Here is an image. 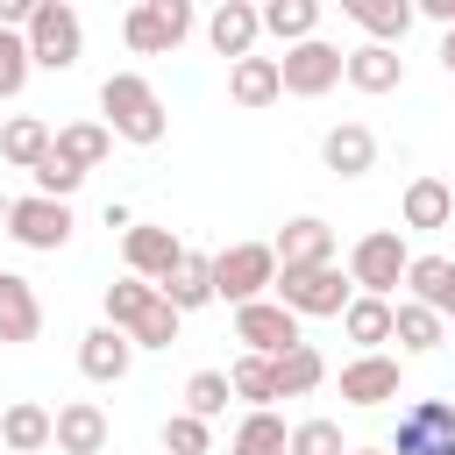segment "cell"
<instances>
[{"label":"cell","mask_w":455,"mask_h":455,"mask_svg":"<svg viewBox=\"0 0 455 455\" xmlns=\"http://www.w3.org/2000/svg\"><path fill=\"white\" fill-rule=\"evenodd\" d=\"M178 320H185V313H171V299H164L156 284H142V277L107 284V327H121L135 348H171V341H178Z\"/></svg>","instance_id":"obj_1"},{"label":"cell","mask_w":455,"mask_h":455,"mask_svg":"<svg viewBox=\"0 0 455 455\" xmlns=\"http://www.w3.org/2000/svg\"><path fill=\"white\" fill-rule=\"evenodd\" d=\"M100 114H107V135H121V142H164V128H171L164 100L142 71H114L100 85Z\"/></svg>","instance_id":"obj_2"},{"label":"cell","mask_w":455,"mask_h":455,"mask_svg":"<svg viewBox=\"0 0 455 455\" xmlns=\"http://www.w3.org/2000/svg\"><path fill=\"white\" fill-rule=\"evenodd\" d=\"M412 270V249H405V228H370L355 249H348V284L363 299H391Z\"/></svg>","instance_id":"obj_3"},{"label":"cell","mask_w":455,"mask_h":455,"mask_svg":"<svg viewBox=\"0 0 455 455\" xmlns=\"http://www.w3.org/2000/svg\"><path fill=\"white\" fill-rule=\"evenodd\" d=\"M277 306L284 313H299V320H341L348 313V299H355V284L341 277V263H313V270H277Z\"/></svg>","instance_id":"obj_4"},{"label":"cell","mask_w":455,"mask_h":455,"mask_svg":"<svg viewBox=\"0 0 455 455\" xmlns=\"http://www.w3.org/2000/svg\"><path fill=\"white\" fill-rule=\"evenodd\" d=\"M270 284H277V249L270 242H235V249L213 256V299L256 306V299H270Z\"/></svg>","instance_id":"obj_5"},{"label":"cell","mask_w":455,"mask_h":455,"mask_svg":"<svg viewBox=\"0 0 455 455\" xmlns=\"http://www.w3.org/2000/svg\"><path fill=\"white\" fill-rule=\"evenodd\" d=\"M78 50H85V21H78V7H64V0H36V21H28V57H36V71H71Z\"/></svg>","instance_id":"obj_6"},{"label":"cell","mask_w":455,"mask_h":455,"mask_svg":"<svg viewBox=\"0 0 455 455\" xmlns=\"http://www.w3.org/2000/svg\"><path fill=\"white\" fill-rule=\"evenodd\" d=\"M384 455H455V405L448 398H412L398 412V434Z\"/></svg>","instance_id":"obj_7"},{"label":"cell","mask_w":455,"mask_h":455,"mask_svg":"<svg viewBox=\"0 0 455 455\" xmlns=\"http://www.w3.org/2000/svg\"><path fill=\"white\" fill-rule=\"evenodd\" d=\"M121 36H128L135 57H164V50H178L192 36V7L185 0H142V7H128Z\"/></svg>","instance_id":"obj_8"},{"label":"cell","mask_w":455,"mask_h":455,"mask_svg":"<svg viewBox=\"0 0 455 455\" xmlns=\"http://www.w3.org/2000/svg\"><path fill=\"white\" fill-rule=\"evenodd\" d=\"M277 71H284V92H299V100H320V92H334L341 78H348V50H334V43H291L284 57H277Z\"/></svg>","instance_id":"obj_9"},{"label":"cell","mask_w":455,"mask_h":455,"mask_svg":"<svg viewBox=\"0 0 455 455\" xmlns=\"http://www.w3.org/2000/svg\"><path fill=\"white\" fill-rule=\"evenodd\" d=\"M235 341L249 348V355H291L306 334H299V313H284L277 299H256V306H235Z\"/></svg>","instance_id":"obj_10"},{"label":"cell","mask_w":455,"mask_h":455,"mask_svg":"<svg viewBox=\"0 0 455 455\" xmlns=\"http://www.w3.org/2000/svg\"><path fill=\"white\" fill-rule=\"evenodd\" d=\"M71 199H43V192H28V199H14V213H7V235L21 242V249H64L71 242Z\"/></svg>","instance_id":"obj_11"},{"label":"cell","mask_w":455,"mask_h":455,"mask_svg":"<svg viewBox=\"0 0 455 455\" xmlns=\"http://www.w3.org/2000/svg\"><path fill=\"white\" fill-rule=\"evenodd\" d=\"M256 36H263V7H249V0H220L213 14H206V43L220 50V57H256Z\"/></svg>","instance_id":"obj_12"},{"label":"cell","mask_w":455,"mask_h":455,"mask_svg":"<svg viewBox=\"0 0 455 455\" xmlns=\"http://www.w3.org/2000/svg\"><path fill=\"white\" fill-rule=\"evenodd\" d=\"M270 249H277V270H313V263H334V228L320 213H299V220H284V235Z\"/></svg>","instance_id":"obj_13"},{"label":"cell","mask_w":455,"mask_h":455,"mask_svg":"<svg viewBox=\"0 0 455 455\" xmlns=\"http://www.w3.org/2000/svg\"><path fill=\"white\" fill-rule=\"evenodd\" d=\"M185 263V242L171 235V228H128V277H142V284H164L171 270Z\"/></svg>","instance_id":"obj_14"},{"label":"cell","mask_w":455,"mask_h":455,"mask_svg":"<svg viewBox=\"0 0 455 455\" xmlns=\"http://www.w3.org/2000/svg\"><path fill=\"white\" fill-rule=\"evenodd\" d=\"M398 384H405V377H398V355H384V348L341 363V398H348V405H391Z\"/></svg>","instance_id":"obj_15"},{"label":"cell","mask_w":455,"mask_h":455,"mask_svg":"<svg viewBox=\"0 0 455 455\" xmlns=\"http://www.w3.org/2000/svg\"><path fill=\"white\" fill-rule=\"evenodd\" d=\"M36 334H43V299H36V284H28L21 270H0V341L21 348V341H36Z\"/></svg>","instance_id":"obj_16"},{"label":"cell","mask_w":455,"mask_h":455,"mask_svg":"<svg viewBox=\"0 0 455 455\" xmlns=\"http://www.w3.org/2000/svg\"><path fill=\"white\" fill-rule=\"evenodd\" d=\"M128 363H135V341H128L121 327H107V320L78 341V370H85L92 384H121V377H128Z\"/></svg>","instance_id":"obj_17"},{"label":"cell","mask_w":455,"mask_h":455,"mask_svg":"<svg viewBox=\"0 0 455 455\" xmlns=\"http://www.w3.org/2000/svg\"><path fill=\"white\" fill-rule=\"evenodd\" d=\"M320 164H327L334 178H363V171L377 164V135H370L363 121H341V128L320 135Z\"/></svg>","instance_id":"obj_18"},{"label":"cell","mask_w":455,"mask_h":455,"mask_svg":"<svg viewBox=\"0 0 455 455\" xmlns=\"http://www.w3.org/2000/svg\"><path fill=\"white\" fill-rule=\"evenodd\" d=\"M57 455H100L107 448V412L92 405V398H71V405H57V441H50Z\"/></svg>","instance_id":"obj_19"},{"label":"cell","mask_w":455,"mask_h":455,"mask_svg":"<svg viewBox=\"0 0 455 455\" xmlns=\"http://www.w3.org/2000/svg\"><path fill=\"white\" fill-rule=\"evenodd\" d=\"M0 441H7V455H43L57 441V412H43L36 398H21V405L0 412Z\"/></svg>","instance_id":"obj_20"},{"label":"cell","mask_w":455,"mask_h":455,"mask_svg":"<svg viewBox=\"0 0 455 455\" xmlns=\"http://www.w3.org/2000/svg\"><path fill=\"white\" fill-rule=\"evenodd\" d=\"M284 92V71H277V57H242V64H228V100L235 107H270Z\"/></svg>","instance_id":"obj_21"},{"label":"cell","mask_w":455,"mask_h":455,"mask_svg":"<svg viewBox=\"0 0 455 455\" xmlns=\"http://www.w3.org/2000/svg\"><path fill=\"white\" fill-rule=\"evenodd\" d=\"M398 220H405V228H419V235H434V228H448V220H455V192H448L441 178H412V185H405V199H398Z\"/></svg>","instance_id":"obj_22"},{"label":"cell","mask_w":455,"mask_h":455,"mask_svg":"<svg viewBox=\"0 0 455 455\" xmlns=\"http://www.w3.org/2000/svg\"><path fill=\"white\" fill-rule=\"evenodd\" d=\"M164 299H171V313H199V306H213V256H199V249H185V263L156 284Z\"/></svg>","instance_id":"obj_23"},{"label":"cell","mask_w":455,"mask_h":455,"mask_svg":"<svg viewBox=\"0 0 455 455\" xmlns=\"http://www.w3.org/2000/svg\"><path fill=\"white\" fill-rule=\"evenodd\" d=\"M348 85L355 92H398L405 85V57L384 50V43H363V50H348Z\"/></svg>","instance_id":"obj_24"},{"label":"cell","mask_w":455,"mask_h":455,"mask_svg":"<svg viewBox=\"0 0 455 455\" xmlns=\"http://www.w3.org/2000/svg\"><path fill=\"white\" fill-rule=\"evenodd\" d=\"M391 341L405 355H434L441 348V313L419 306V299H391Z\"/></svg>","instance_id":"obj_25"},{"label":"cell","mask_w":455,"mask_h":455,"mask_svg":"<svg viewBox=\"0 0 455 455\" xmlns=\"http://www.w3.org/2000/svg\"><path fill=\"white\" fill-rule=\"evenodd\" d=\"M405 284H412L419 306H434L441 320H455V256H412Z\"/></svg>","instance_id":"obj_26"},{"label":"cell","mask_w":455,"mask_h":455,"mask_svg":"<svg viewBox=\"0 0 455 455\" xmlns=\"http://www.w3.org/2000/svg\"><path fill=\"white\" fill-rule=\"evenodd\" d=\"M348 21L370 36V43H398L405 28H412V0H348Z\"/></svg>","instance_id":"obj_27"},{"label":"cell","mask_w":455,"mask_h":455,"mask_svg":"<svg viewBox=\"0 0 455 455\" xmlns=\"http://www.w3.org/2000/svg\"><path fill=\"white\" fill-rule=\"evenodd\" d=\"M341 334L363 348V355H377L384 341H391V299H348V313H341Z\"/></svg>","instance_id":"obj_28"},{"label":"cell","mask_w":455,"mask_h":455,"mask_svg":"<svg viewBox=\"0 0 455 455\" xmlns=\"http://www.w3.org/2000/svg\"><path fill=\"white\" fill-rule=\"evenodd\" d=\"M50 142H57V135H50V128H43L36 114H14V121L0 128V156H7L14 171H36V164L50 156Z\"/></svg>","instance_id":"obj_29"},{"label":"cell","mask_w":455,"mask_h":455,"mask_svg":"<svg viewBox=\"0 0 455 455\" xmlns=\"http://www.w3.org/2000/svg\"><path fill=\"white\" fill-rule=\"evenodd\" d=\"M228 384H235V398H249V412H270V398H277V363L242 348L235 370H228Z\"/></svg>","instance_id":"obj_30"},{"label":"cell","mask_w":455,"mask_h":455,"mask_svg":"<svg viewBox=\"0 0 455 455\" xmlns=\"http://www.w3.org/2000/svg\"><path fill=\"white\" fill-rule=\"evenodd\" d=\"M263 28L291 50V43H313V28H320V0H270L263 7Z\"/></svg>","instance_id":"obj_31"},{"label":"cell","mask_w":455,"mask_h":455,"mask_svg":"<svg viewBox=\"0 0 455 455\" xmlns=\"http://www.w3.org/2000/svg\"><path fill=\"white\" fill-rule=\"evenodd\" d=\"M107 149H114L107 121H71V128H57V156H64V164H78V171L107 164Z\"/></svg>","instance_id":"obj_32"},{"label":"cell","mask_w":455,"mask_h":455,"mask_svg":"<svg viewBox=\"0 0 455 455\" xmlns=\"http://www.w3.org/2000/svg\"><path fill=\"white\" fill-rule=\"evenodd\" d=\"M320 377H327V363H320L313 341H299L291 355H277V398H306V391H320Z\"/></svg>","instance_id":"obj_33"},{"label":"cell","mask_w":455,"mask_h":455,"mask_svg":"<svg viewBox=\"0 0 455 455\" xmlns=\"http://www.w3.org/2000/svg\"><path fill=\"white\" fill-rule=\"evenodd\" d=\"M291 448V427L277 419V412H242V427H235V455H284Z\"/></svg>","instance_id":"obj_34"},{"label":"cell","mask_w":455,"mask_h":455,"mask_svg":"<svg viewBox=\"0 0 455 455\" xmlns=\"http://www.w3.org/2000/svg\"><path fill=\"white\" fill-rule=\"evenodd\" d=\"M228 398H235L228 370H192V377H185V412H192V419H220Z\"/></svg>","instance_id":"obj_35"},{"label":"cell","mask_w":455,"mask_h":455,"mask_svg":"<svg viewBox=\"0 0 455 455\" xmlns=\"http://www.w3.org/2000/svg\"><path fill=\"white\" fill-rule=\"evenodd\" d=\"M28 71H36V57H28V36L0 28V100H14V92L28 85Z\"/></svg>","instance_id":"obj_36"},{"label":"cell","mask_w":455,"mask_h":455,"mask_svg":"<svg viewBox=\"0 0 455 455\" xmlns=\"http://www.w3.org/2000/svg\"><path fill=\"white\" fill-rule=\"evenodd\" d=\"M284 455H348V448H341V427L334 419H299Z\"/></svg>","instance_id":"obj_37"},{"label":"cell","mask_w":455,"mask_h":455,"mask_svg":"<svg viewBox=\"0 0 455 455\" xmlns=\"http://www.w3.org/2000/svg\"><path fill=\"white\" fill-rule=\"evenodd\" d=\"M78 178H85V171H78V164H64V156H57V142H50V156L36 164V192H43V199H71V192H78Z\"/></svg>","instance_id":"obj_38"},{"label":"cell","mask_w":455,"mask_h":455,"mask_svg":"<svg viewBox=\"0 0 455 455\" xmlns=\"http://www.w3.org/2000/svg\"><path fill=\"white\" fill-rule=\"evenodd\" d=\"M206 441H213L206 419H192V412H171V419H164V448H171V455H206Z\"/></svg>","instance_id":"obj_39"},{"label":"cell","mask_w":455,"mask_h":455,"mask_svg":"<svg viewBox=\"0 0 455 455\" xmlns=\"http://www.w3.org/2000/svg\"><path fill=\"white\" fill-rule=\"evenodd\" d=\"M441 71H448V78H455V28H448V36H441Z\"/></svg>","instance_id":"obj_40"},{"label":"cell","mask_w":455,"mask_h":455,"mask_svg":"<svg viewBox=\"0 0 455 455\" xmlns=\"http://www.w3.org/2000/svg\"><path fill=\"white\" fill-rule=\"evenodd\" d=\"M7 213H14V199H7V192H0V228H7Z\"/></svg>","instance_id":"obj_41"},{"label":"cell","mask_w":455,"mask_h":455,"mask_svg":"<svg viewBox=\"0 0 455 455\" xmlns=\"http://www.w3.org/2000/svg\"><path fill=\"white\" fill-rule=\"evenodd\" d=\"M348 455H384V448H348Z\"/></svg>","instance_id":"obj_42"},{"label":"cell","mask_w":455,"mask_h":455,"mask_svg":"<svg viewBox=\"0 0 455 455\" xmlns=\"http://www.w3.org/2000/svg\"><path fill=\"white\" fill-rule=\"evenodd\" d=\"M0 455H7V441H0Z\"/></svg>","instance_id":"obj_43"}]
</instances>
